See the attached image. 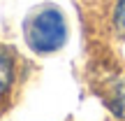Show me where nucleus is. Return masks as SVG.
I'll list each match as a JSON object with an SVG mask.
<instances>
[{"mask_svg": "<svg viewBox=\"0 0 125 121\" xmlns=\"http://www.w3.org/2000/svg\"><path fill=\"white\" fill-rule=\"evenodd\" d=\"M67 19L60 7L46 2L28 12L26 21H23V37L26 44L32 54L37 56H49L60 51L67 44Z\"/></svg>", "mask_w": 125, "mask_h": 121, "instance_id": "1", "label": "nucleus"}, {"mask_svg": "<svg viewBox=\"0 0 125 121\" xmlns=\"http://www.w3.org/2000/svg\"><path fill=\"white\" fill-rule=\"evenodd\" d=\"M107 107H109V112H111L116 119H123L125 121V75L118 77V79L109 86Z\"/></svg>", "mask_w": 125, "mask_h": 121, "instance_id": "3", "label": "nucleus"}, {"mask_svg": "<svg viewBox=\"0 0 125 121\" xmlns=\"http://www.w3.org/2000/svg\"><path fill=\"white\" fill-rule=\"evenodd\" d=\"M111 26H114V33H116V35L125 37V0H114Z\"/></svg>", "mask_w": 125, "mask_h": 121, "instance_id": "4", "label": "nucleus"}, {"mask_svg": "<svg viewBox=\"0 0 125 121\" xmlns=\"http://www.w3.org/2000/svg\"><path fill=\"white\" fill-rule=\"evenodd\" d=\"M14 77H16V63H14L12 49L0 44V98L12 89Z\"/></svg>", "mask_w": 125, "mask_h": 121, "instance_id": "2", "label": "nucleus"}]
</instances>
